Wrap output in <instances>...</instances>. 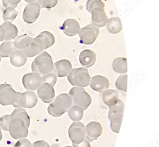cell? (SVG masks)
<instances>
[{
	"instance_id": "6da1fadb",
	"label": "cell",
	"mask_w": 159,
	"mask_h": 147,
	"mask_svg": "<svg viewBox=\"0 0 159 147\" xmlns=\"http://www.w3.org/2000/svg\"><path fill=\"white\" fill-rule=\"evenodd\" d=\"M72 97L67 94L57 96L55 101L51 103L48 109L49 114L54 117H59L68 111L72 105Z\"/></svg>"
},
{
	"instance_id": "7a4b0ae2",
	"label": "cell",
	"mask_w": 159,
	"mask_h": 147,
	"mask_svg": "<svg viewBox=\"0 0 159 147\" xmlns=\"http://www.w3.org/2000/svg\"><path fill=\"white\" fill-rule=\"evenodd\" d=\"M53 59L50 55L46 52H43L35 58L31 65L33 72L40 75L50 73L54 70Z\"/></svg>"
},
{
	"instance_id": "3957f363",
	"label": "cell",
	"mask_w": 159,
	"mask_h": 147,
	"mask_svg": "<svg viewBox=\"0 0 159 147\" xmlns=\"http://www.w3.org/2000/svg\"><path fill=\"white\" fill-rule=\"evenodd\" d=\"M67 79L73 86L84 87L89 84L90 76L87 69L81 67L72 70L68 74Z\"/></svg>"
},
{
	"instance_id": "277c9868",
	"label": "cell",
	"mask_w": 159,
	"mask_h": 147,
	"mask_svg": "<svg viewBox=\"0 0 159 147\" xmlns=\"http://www.w3.org/2000/svg\"><path fill=\"white\" fill-rule=\"evenodd\" d=\"M69 95L72 97L74 103L82 108L84 110L87 109L92 103L91 96L84 88L73 87L69 91Z\"/></svg>"
},
{
	"instance_id": "5b68a950",
	"label": "cell",
	"mask_w": 159,
	"mask_h": 147,
	"mask_svg": "<svg viewBox=\"0 0 159 147\" xmlns=\"http://www.w3.org/2000/svg\"><path fill=\"white\" fill-rule=\"evenodd\" d=\"M28 127L25 121L19 118H11L8 131L11 136L16 139L26 138L28 134Z\"/></svg>"
},
{
	"instance_id": "8992f818",
	"label": "cell",
	"mask_w": 159,
	"mask_h": 147,
	"mask_svg": "<svg viewBox=\"0 0 159 147\" xmlns=\"http://www.w3.org/2000/svg\"><path fill=\"white\" fill-rule=\"evenodd\" d=\"M38 99L35 93L27 91L22 93L18 92V96L16 103L12 106L16 108L32 109L36 106Z\"/></svg>"
},
{
	"instance_id": "52a82bcc",
	"label": "cell",
	"mask_w": 159,
	"mask_h": 147,
	"mask_svg": "<svg viewBox=\"0 0 159 147\" xmlns=\"http://www.w3.org/2000/svg\"><path fill=\"white\" fill-rule=\"evenodd\" d=\"M16 92L9 84L0 85V104L2 106L14 105L17 99Z\"/></svg>"
},
{
	"instance_id": "ba28073f",
	"label": "cell",
	"mask_w": 159,
	"mask_h": 147,
	"mask_svg": "<svg viewBox=\"0 0 159 147\" xmlns=\"http://www.w3.org/2000/svg\"><path fill=\"white\" fill-rule=\"evenodd\" d=\"M99 33V29L93 24L87 25L80 32V42L85 45H92L96 41Z\"/></svg>"
},
{
	"instance_id": "9c48e42d",
	"label": "cell",
	"mask_w": 159,
	"mask_h": 147,
	"mask_svg": "<svg viewBox=\"0 0 159 147\" xmlns=\"http://www.w3.org/2000/svg\"><path fill=\"white\" fill-rule=\"evenodd\" d=\"M68 133L73 144H79L85 140L86 127L81 122H74L69 127Z\"/></svg>"
},
{
	"instance_id": "30bf717a",
	"label": "cell",
	"mask_w": 159,
	"mask_h": 147,
	"mask_svg": "<svg viewBox=\"0 0 159 147\" xmlns=\"http://www.w3.org/2000/svg\"><path fill=\"white\" fill-rule=\"evenodd\" d=\"M41 7L35 2L29 3L24 10L23 18L24 21L27 24L34 23L39 17L40 13Z\"/></svg>"
},
{
	"instance_id": "8fae6325",
	"label": "cell",
	"mask_w": 159,
	"mask_h": 147,
	"mask_svg": "<svg viewBox=\"0 0 159 147\" xmlns=\"http://www.w3.org/2000/svg\"><path fill=\"white\" fill-rule=\"evenodd\" d=\"M23 84L24 87L27 90H36L42 84L41 76L36 73L26 74L23 77Z\"/></svg>"
},
{
	"instance_id": "7c38bea8",
	"label": "cell",
	"mask_w": 159,
	"mask_h": 147,
	"mask_svg": "<svg viewBox=\"0 0 159 147\" xmlns=\"http://www.w3.org/2000/svg\"><path fill=\"white\" fill-rule=\"evenodd\" d=\"M86 138L89 141L93 142L97 140L103 132V127L101 124L96 121H92L86 126Z\"/></svg>"
},
{
	"instance_id": "4fadbf2b",
	"label": "cell",
	"mask_w": 159,
	"mask_h": 147,
	"mask_svg": "<svg viewBox=\"0 0 159 147\" xmlns=\"http://www.w3.org/2000/svg\"><path fill=\"white\" fill-rule=\"evenodd\" d=\"M37 95L43 102L49 103L54 100L55 92L53 86L48 83H43L37 90Z\"/></svg>"
},
{
	"instance_id": "5bb4252c",
	"label": "cell",
	"mask_w": 159,
	"mask_h": 147,
	"mask_svg": "<svg viewBox=\"0 0 159 147\" xmlns=\"http://www.w3.org/2000/svg\"><path fill=\"white\" fill-rule=\"evenodd\" d=\"M44 50L42 42L36 36L35 38H33L28 47L23 50V52L26 57H33L40 54Z\"/></svg>"
},
{
	"instance_id": "9a60e30c",
	"label": "cell",
	"mask_w": 159,
	"mask_h": 147,
	"mask_svg": "<svg viewBox=\"0 0 159 147\" xmlns=\"http://www.w3.org/2000/svg\"><path fill=\"white\" fill-rule=\"evenodd\" d=\"M90 87L93 90L98 92H104L110 87V82L106 77L97 75L91 79Z\"/></svg>"
},
{
	"instance_id": "2e32d148",
	"label": "cell",
	"mask_w": 159,
	"mask_h": 147,
	"mask_svg": "<svg viewBox=\"0 0 159 147\" xmlns=\"http://www.w3.org/2000/svg\"><path fill=\"white\" fill-rule=\"evenodd\" d=\"M54 73L56 76L63 78L67 76L72 69L71 63L69 60L63 59L57 61L54 65Z\"/></svg>"
},
{
	"instance_id": "e0dca14e",
	"label": "cell",
	"mask_w": 159,
	"mask_h": 147,
	"mask_svg": "<svg viewBox=\"0 0 159 147\" xmlns=\"http://www.w3.org/2000/svg\"><path fill=\"white\" fill-rule=\"evenodd\" d=\"M61 29L66 35L73 36L80 33V26L79 22L75 19H68L65 21Z\"/></svg>"
},
{
	"instance_id": "ac0fdd59",
	"label": "cell",
	"mask_w": 159,
	"mask_h": 147,
	"mask_svg": "<svg viewBox=\"0 0 159 147\" xmlns=\"http://www.w3.org/2000/svg\"><path fill=\"white\" fill-rule=\"evenodd\" d=\"M92 23L93 25L98 27L105 26L107 23L108 18L105 12L104 9H95L91 11Z\"/></svg>"
},
{
	"instance_id": "d6986e66",
	"label": "cell",
	"mask_w": 159,
	"mask_h": 147,
	"mask_svg": "<svg viewBox=\"0 0 159 147\" xmlns=\"http://www.w3.org/2000/svg\"><path fill=\"white\" fill-rule=\"evenodd\" d=\"M80 61L81 65L86 68L91 67L96 61V55L90 49H86L81 52Z\"/></svg>"
},
{
	"instance_id": "ffe728a7",
	"label": "cell",
	"mask_w": 159,
	"mask_h": 147,
	"mask_svg": "<svg viewBox=\"0 0 159 147\" xmlns=\"http://www.w3.org/2000/svg\"><path fill=\"white\" fill-rule=\"evenodd\" d=\"M11 63L16 67L24 66L27 61V57L22 50H16L10 56Z\"/></svg>"
},
{
	"instance_id": "44dd1931",
	"label": "cell",
	"mask_w": 159,
	"mask_h": 147,
	"mask_svg": "<svg viewBox=\"0 0 159 147\" xmlns=\"http://www.w3.org/2000/svg\"><path fill=\"white\" fill-rule=\"evenodd\" d=\"M118 91L113 89H109L104 92L102 99L104 103L109 107L114 105L118 102L119 99Z\"/></svg>"
},
{
	"instance_id": "7402d4cb",
	"label": "cell",
	"mask_w": 159,
	"mask_h": 147,
	"mask_svg": "<svg viewBox=\"0 0 159 147\" xmlns=\"http://www.w3.org/2000/svg\"><path fill=\"white\" fill-rule=\"evenodd\" d=\"M2 26L5 30V37L4 41H9L14 39L17 36V28L10 22H5Z\"/></svg>"
},
{
	"instance_id": "603a6c76",
	"label": "cell",
	"mask_w": 159,
	"mask_h": 147,
	"mask_svg": "<svg viewBox=\"0 0 159 147\" xmlns=\"http://www.w3.org/2000/svg\"><path fill=\"white\" fill-rule=\"evenodd\" d=\"M107 28L108 31L112 34H117L120 32L122 27L120 18L112 17L107 20Z\"/></svg>"
},
{
	"instance_id": "cb8c5ba5",
	"label": "cell",
	"mask_w": 159,
	"mask_h": 147,
	"mask_svg": "<svg viewBox=\"0 0 159 147\" xmlns=\"http://www.w3.org/2000/svg\"><path fill=\"white\" fill-rule=\"evenodd\" d=\"M112 68L113 70L117 73H126L128 71L127 59L122 57L116 58L113 62Z\"/></svg>"
},
{
	"instance_id": "d4e9b609",
	"label": "cell",
	"mask_w": 159,
	"mask_h": 147,
	"mask_svg": "<svg viewBox=\"0 0 159 147\" xmlns=\"http://www.w3.org/2000/svg\"><path fill=\"white\" fill-rule=\"evenodd\" d=\"M33 39L29 35L24 34L18 36L14 42V44L16 48L23 51L28 47Z\"/></svg>"
},
{
	"instance_id": "484cf974",
	"label": "cell",
	"mask_w": 159,
	"mask_h": 147,
	"mask_svg": "<svg viewBox=\"0 0 159 147\" xmlns=\"http://www.w3.org/2000/svg\"><path fill=\"white\" fill-rule=\"evenodd\" d=\"M37 37L42 42L45 50L53 46L55 42V36L48 31L43 32Z\"/></svg>"
},
{
	"instance_id": "4316f807",
	"label": "cell",
	"mask_w": 159,
	"mask_h": 147,
	"mask_svg": "<svg viewBox=\"0 0 159 147\" xmlns=\"http://www.w3.org/2000/svg\"><path fill=\"white\" fill-rule=\"evenodd\" d=\"M16 50L14 42H4L0 45V57H8L11 53Z\"/></svg>"
},
{
	"instance_id": "83f0119b",
	"label": "cell",
	"mask_w": 159,
	"mask_h": 147,
	"mask_svg": "<svg viewBox=\"0 0 159 147\" xmlns=\"http://www.w3.org/2000/svg\"><path fill=\"white\" fill-rule=\"evenodd\" d=\"M123 114H109L111 121V127L114 132L119 133L122 122Z\"/></svg>"
},
{
	"instance_id": "f1b7e54d",
	"label": "cell",
	"mask_w": 159,
	"mask_h": 147,
	"mask_svg": "<svg viewBox=\"0 0 159 147\" xmlns=\"http://www.w3.org/2000/svg\"><path fill=\"white\" fill-rule=\"evenodd\" d=\"M84 114V110L77 105L71 107L68 110V115L73 121H79L81 120Z\"/></svg>"
},
{
	"instance_id": "f546056e",
	"label": "cell",
	"mask_w": 159,
	"mask_h": 147,
	"mask_svg": "<svg viewBox=\"0 0 159 147\" xmlns=\"http://www.w3.org/2000/svg\"><path fill=\"white\" fill-rule=\"evenodd\" d=\"M19 118L23 119L26 123L27 126L28 127H29L30 124V118L25 110L24 109L19 108L16 109L11 115V118Z\"/></svg>"
},
{
	"instance_id": "4dcf8cb0",
	"label": "cell",
	"mask_w": 159,
	"mask_h": 147,
	"mask_svg": "<svg viewBox=\"0 0 159 147\" xmlns=\"http://www.w3.org/2000/svg\"><path fill=\"white\" fill-rule=\"evenodd\" d=\"M18 13L14 8H6L3 13V19L5 22H12L16 19Z\"/></svg>"
},
{
	"instance_id": "1f68e13d",
	"label": "cell",
	"mask_w": 159,
	"mask_h": 147,
	"mask_svg": "<svg viewBox=\"0 0 159 147\" xmlns=\"http://www.w3.org/2000/svg\"><path fill=\"white\" fill-rule=\"evenodd\" d=\"M105 3L101 0H88L86 5V8L89 13L95 9L99 8L104 9Z\"/></svg>"
},
{
	"instance_id": "d6a6232c",
	"label": "cell",
	"mask_w": 159,
	"mask_h": 147,
	"mask_svg": "<svg viewBox=\"0 0 159 147\" xmlns=\"http://www.w3.org/2000/svg\"><path fill=\"white\" fill-rule=\"evenodd\" d=\"M124 108L125 106L123 102L119 99L115 104L109 107V114H123Z\"/></svg>"
},
{
	"instance_id": "836d02e7",
	"label": "cell",
	"mask_w": 159,
	"mask_h": 147,
	"mask_svg": "<svg viewBox=\"0 0 159 147\" xmlns=\"http://www.w3.org/2000/svg\"><path fill=\"white\" fill-rule=\"evenodd\" d=\"M127 75H122L119 77L116 80V88L118 90L126 92L127 90Z\"/></svg>"
},
{
	"instance_id": "e575fe53",
	"label": "cell",
	"mask_w": 159,
	"mask_h": 147,
	"mask_svg": "<svg viewBox=\"0 0 159 147\" xmlns=\"http://www.w3.org/2000/svg\"><path fill=\"white\" fill-rule=\"evenodd\" d=\"M43 83H48L54 87L57 81L56 75L54 73H49L42 77Z\"/></svg>"
},
{
	"instance_id": "d590c367",
	"label": "cell",
	"mask_w": 159,
	"mask_h": 147,
	"mask_svg": "<svg viewBox=\"0 0 159 147\" xmlns=\"http://www.w3.org/2000/svg\"><path fill=\"white\" fill-rule=\"evenodd\" d=\"M11 120V115H6L0 118V126L3 131H8L9 124Z\"/></svg>"
},
{
	"instance_id": "8d00e7d4",
	"label": "cell",
	"mask_w": 159,
	"mask_h": 147,
	"mask_svg": "<svg viewBox=\"0 0 159 147\" xmlns=\"http://www.w3.org/2000/svg\"><path fill=\"white\" fill-rule=\"evenodd\" d=\"M58 0H43L42 4L41 5V8L50 9L56 7L58 3Z\"/></svg>"
},
{
	"instance_id": "74e56055",
	"label": "cell",
	"mask_w": 159,
	"mask_h": 147,
	"mask_svg": "<svg viewBox=\"0 0 159 147\" xmlns=\"http://www.w3.org/2000/svg\"><path fill=\"white\" fill-rule=\"evenodd\" d=\"M3 6L5 8L12 7L15 8L16 7L21 0H2Z\"/></svg>"
},
{
	"instance_id": "f35d334b",
	"label": "cell",
	"mask_w": 159,
	"mask_h": 147,
	"mask_svg": "<svg viewBox=\"0 0 159 147\" xmlns=\"http://www.w3.org/2000/svg\"><path fill=\"white\" fill-rule=\"evenodd\" d=\"M15 147H32V144L30 141L27 139H23L19 140Z\"/></svg>"
},
{
	"instance_id": "ab89813d",
	"label": "cell",
	"mask_w": 159,
	"mask_h": 147,
	"mask_svg": "<svg viewBox=\"0 0 159 147\" xmlns=\"http://www.w3.org/2000/svg\"><path fill=\"white\" fill-rule=\"evenodd\" d=\"M32 147H50L49 145L44 140L37 141L32 145Z\"/></svg>"
},
{
	"instance_id": "60d3db41",
	"label": "cell",
	"mask_w": 159,
	"mask_h": 147,
	"mask_svg": "<svg viewBox=\"0 0 159 147\" xmlns=\"http://www.w3.org/2000/svg\"><path fill=\"white\" fill-rule=\"evenodd\" d=\"M74 147H91L89 141L85 139L83 142L79 144H73Z\"/></svg>"
},
{
	"instance_id": "b9f144b4",
	"label": "cell",
	"mask_w": 159,
	"mask_h": 147,
	"mask_svg": "<svg viewBox=\"0 0 159 147\" xmlns=\"http://www.w3.org/2000/svg\"><path fill=\"white\" fill-rule=\"evenodd\" d=\"M5 37V30L2 25L0 26V42L4 41Z\"/></svg>"
},
{
	"instance_id": "7bdbcfd3",
	"label": "cell",
	"mask_w": 159,
	"mask_h": 147,
	"mask_svg": "<svg viewBox=\"0 0 159 147\" xmlns=\"http://www.w3.org/2000/svg\"><path fill=\"white\" fill-rule=\"evenodd\" d=\"M25 1L27 2V3H32V2H35V3H38L40 5H41L42 4L43 0H25Z\"/></svg>"
},
{
	"instance_id": "ee69618b",
	"label": "cell",
	"mask_w": 159,
	"mask_h": 147,
	"mask_svg": "<svg viewBox=\"0 0 159 147\" xmlns=\"http://www.w3.org/2000/svg\"><path fill=\"white\" fill-rule=\"evenodd\" d=\"M2 139V133L1 131V127L0 126V141Z\"/></svg>"
},
{
	"instance_id": "f6af8a7d",
	"label": "cell",
	"mask_w": 159,
	"mask_h": 147,
	"mask_svg": "<svg viewBox=\"0 0 159 147\" xmlns=\"http://www.w3.org/2000/svg\"><path fill=\"white\" fill-rule=\"evenodd\" d=\"M1 57H0V63H1Z\"/></svg>"
},
{
	"instance_id": "bcb514c9",
	"label": "cell",
	"mask_w": 159,
	"mask_h": 147,
	"mask_svg": "<svg viewBox=\"0 0 159 147\" xmlns=\"http://www.w3.org/2000/svg\"><path fill=\"white\" fill-rule=\"evenodd\" d=\"M71 147V146H66V147Z\"/></svg>"
}]
</instances>
